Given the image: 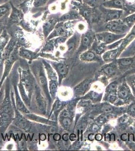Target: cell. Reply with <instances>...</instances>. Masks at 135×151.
I'll list each match as a JSON object with an SVG mask.
<instances>
[{
    "label": "cell",
    "mask_w": 135,
    "mask_h": 151,
    "mask_svg": "<svg viewBox=\"0 0 135 151\" xmlns=\"http://www.w3.org/2000/svg\"><path fill=\"white\" fill-rule=\"evenodd\" d=\"M109 101L111 102H113L115 101L116 99V96L113 95H111L109 96V98H108Z\"/></svg>",
    "instance_id": "obj_28"
},
{
    "label": "cell",
    "mask_w": 135,
    "mask_h": 151,
    "mask_svg": "<svg viewBox=\"0 0 135 151\" xmlns=\"http://www.w3.org/2000/svg\"><path fill=\"white\" fill-rule=\"evenodd\" d=\"M56 70L61 76H65L67 74L68 69L67 67L65 65L63 64H59V65H56Z\"/></svg>",
    "instance_id": "obj_9"
},
{
    "label": "cell",
    "mask_w": 135,
    "mask_h": 151,
    "mask_svg": "<svg viewBox=\"0 0 135 151\" xmlns=\"http://www.w3.org/2000/svg\"><path fill=\"white\" fill-rule=\"evenodd\" d=\"M121 139L123 141H126L128 139V134H123L121 135Z\"/></svg>",
    "instance_id": "obj_30"
},
{
    "label": "cell",
    "mask_w": 135,
    "mask_h": 151,
    "mask_svg": "<svg viewBox=\"0 0 135 151\" xmlns=\"http://www.w3.org/2000/svg\"><path fill=\"white\" fill-rule=\"evenodd\" d=\"M76 139V135L75 134H71L70 136V139L71 141H75Z\"/></svg>",
    "instance_id": "obj_37"
},
{
    "label": "cell",
    "mask_w": 135,
    "mask_h": 151,
    "mask_svg": "<svg viewBox=\"0 0 135 151\" xmlns=\"http://www.w3.org/2000/svg\"><path fill=\"white\" fill-rule=\"evenodd\" d=\"M46 0H36L35 2V5L39 6L45 3Z\"/></svg>",
    "instance_id": "obj_26"
},
{
    "label": "cell",
    "mask_w": 135,
    "mask_h": 151,
    "mask_svg": "<svg viewBox=\"0 0 135 151\" xmlns=\"http://www.w3.org/2000/svg\"><path fill=\"white\" fill-rule=\"evenodd\" d=\"M120 62H121V63L122 65H130L131 64H132L133 60L131 58H124V59L121 60Z\"/></svg>",
    "instance_id": "obj_17"
},
{
    "label": "cell",
    "mask_w": 135,
    "mask_h": 151,
    "mask_svg": "<svg viewBox=\"0 0 135 151\" xmlns=\"http://www.w3.org/2000/svg\"><path fill=\"white\" fill-rule=\"evenodd\" d=\"M61 106H62V104H61V103L60 101L56 102L55 106L56 110H58V109H60V108H61Z\"/></svg>",
    "instance_id": "obj_27"
},
{
    "label": "cell",
    "mask_w": 135,
    "mask_h": 151,
    "mask_svg": "<svg viewBox=\"0 0 135 151\" xmlns=\"http://www.w3.org/2000/svg\"><path fill=\"white\" fill-rule=\"evenodd\" d=\"M130 110H131V113H132L133 114L135 115V104L132 105L131 107Z\"/></svg>",
    "instance_id": "obj_35"
},
{
    "label": "cell",
    "mask_w": 135,
    "mask_h": 151,
    "mask_svg": "<svg viewBox=\"0 0 135 151\" xmlns=\"http://www.w3.org/2000/svg\"><path fill=\"white\" fill-rule=\"evenodd\" d=\"M45 68H46V70L48 72V77L50 78L51 80L55 81L56 79V77L55 72L53 71L51 67L48 64H45Z\"/></svg>",
    "instance_id": "obj_11"
},
{
    "label": "cell",
    "mask_w": 135,
    "mask_h": 151,
    "mask_svg": "<svg viewBox=\"0 0 135 151\" xmlns=\"http://www.w3.org/2000/svg\"><path fill=\"white\" fill-rule=\"evenodd\" d=\"M7 10V8L6 7H3L0 8V14L5 12Z\"/></svg>",
    "instance_id": "obj_36"
},
{
    "label": "cell",
    "mask_w": 135,
    "mask_h": 151,
    "mask_svg": "<svg viewBox=\"0 0 135 151\" xmlns=\"http://www.w3.org/2000/svg\"><path fill=\"white\" fill-rule=\"evenodd\" d=\"M75 47V43L73 42H71L68 44L69 50H71Z\"/></svg>",
    "instance_id": "obj_29"
},
{
    "label": "cell",
    "mask_w": 135,
    "mask_h": 151,
    "mask_svg": "<svg viewBox=\"0 0 135 151\" xmlns=\"http://www.w3.org/2000/svg\"><path fill=\"white\" fill-rule=\"evenodd\" d=\"M53 139H54L55 141H59L60 139H61V136L58 134H55L54 136H53Z\"/></svg>",
    "instance_id": "obj_32"
},
{
    "label": "cell",
    "mask_w": 135,
    "mask_h": 151,
    "mask_svg": "<svg viewBox=\"0 0 135 151\" xmlns=\"http://www.w3.org/2000/svg\"><path fill=\"white\" fill-rule=\"evenodd\" d=\"M123 36H124L123 34L120 35L111 32H104L96 35V37L100 41L106 44L113 42L115 40L120 39Z\"/></svg>",
    "instance_id": "obj_2"
},
{
    "label": "cell",
    "mask_w": 135,
    "mask_h": 151,
    "mask_svg": "<svg viewBox=\"0 0 135 151\" xmlns=\"http://www.w3.org/2000/svg\"><path fill=\"white\" fill-rule=\"evenodd\" d=\"M116 139V136H115V134H112L111 136H110V140L111 142H114Z\"/></svg>",
    "instance_id": "obj_39"
},
{
    "label": "cell",
    "mask_w": 135,
    "mask_h": 151,
    "mask_svg": "<svg viewBox=\"0 0 135 151\" xmlns=\"http://www.w3.org/2000/svg\"><path fill=\"white\" fill-rule=\"evenodd\" d=\"M91 36L89 34H85L82 36V46L83 47L85 48L89 45L90 43Z\"/></svg>",
    "instance_id": "obj_10"
},
{
    "label": "cell",
    "mask_w": 135,
    "mask_h": 151,
    "mask_svg": "<svg viewBox=\"0 0 135 151\" xmlns=\"http://www.w3.org/2000/svg\"><path fill=\"white\" fill-rule=\"evenodd\" d=\"M113 110V108L111 106L108 105H104V106L102 108V111L103 112H106V113H108V112H110L112 111Z\"/></svg>",
    "instance_id": "obj_20"
},
{
    "label": "cell",
    "mask_w": 135,
    "mask_h": 151,
    "mask_svg": "<svg viewBox=\"0 0 135 151\" xmlns=\"http://www.w3.org/2000/svg\"><path fill=\"white\" fill-rule=\"evenodd\" d=\"M11 117L9 114L2 111L0 113V127L1 129H5L10 122Z\"/></svg>",
    "instance_id": "obj_5"
},
{
    "label": "cell",
    "mask_w": 135,
    "mask_h": 151,
    "mask_svg": "<svg viewBox=\"0 0 135 151\" xmlns=\"http://www.w3.org/2000/svg\"><path fill=\"white\" fill-rule=\"evenodd\" d=\"M129 1H133V0H128Z\"/></svg>",
    "instance_id": "obj_46"
},
{
    "label": "cell",
    "mask_w": 135,
    "mask_h": 151,
    "mask_svg": "<svg viewBox=\"0 0 135 151\" xmlns=\"http://www.w3.org/2000/svg\"><path fill=\"white\" fill-rule=\"evenodd\" d=\"M105 7L110 9H118L123 8L125 6L124 0H111L106 2L104 4Z\"/></svg>",
    "instance_id": "obj_4"
},
{
    "label": "cell",
    "mask_w": 135,
    "mask_h": 151,
    "mask_svg": "<svg viewBox=\"0 0 135 151\" xmlns=\"http://www.w3.org/2000/svg\"><path fill=\"white\" fill-rule=\"evenodd\" d=\"M16 105L18 109H19L24 113H29L28 110L27 109V108H26L23 102L21 100L20 98L19 97V95L18 94V92H16Z\"/></svg>",
    "instance_id": "obj_8"
},
{
    "label": "cell",
    "mask_w": 135,
    "mask_h": 151,
    "mask_svg": "<svg viewBox=\"0 0 135 151\" xmlns=\"http://www.w3.org/2000/svg\"><path fill=\"white\" fill-rule=\"evenodd\" d=\"M16 117L15 124L16 125L22 129H25L26 127H27L28 122L22 116L18 114Z\"/></svg>",
    "instance_id": "obj_7"
},
{
    "label": "cell",
    "mask_w": 135,
    "mask_h": 151,
    "mask_svg": "<svg viewBox=\"0 0 135 151\" xmlns=\"http://www.w3.org/2000/svg\"><path fill=\"white\" fill-rule=\"evenodd\" d=\"M94 136L93 134H91L88 136V139L90 141H93L94 139Z\"/></svg>",
    "instance_id": "obj_40"
},
{
    "label": "cell",
    "mask_w": 135,
    "mask_h": 151,
    "mask_svg": "<svg viewBox=\"0 0 135 151\" xmlns=\"http://www.w3.org/2000/svg\"><path fill=\"white\" fill-rule=\"evenodd\" d=\"M36 101L37 102L38 108L40 111L45 113V107H46V102L45 101L44 98L40 94L37 95L36 97Z\"/></svg>",
    "instance_id": "obj_6"
},
{
    "label": "cell",
    "mask_w": 135,
    "mask_h": 151,
    "mask_svg": "<svg viewBox=\"0 0 135 151\" xmlns=\"http://www.w3.org/2000/svg\"><path fill=\"white\" fill-rule=\"evenodd\" d=\"M104 72L106 73V74L108 75H111L114 73L115 72V69L113 67H108L105 69H104Z\"/></svg>",
    "instance_id": "obj_21"
},
{
    "label": "cell",
    "mask_w": 135,
    "mask_h": 151,
    "mask_svg": "<svg viewBox=\"0 0 135 151\" xmlns=\"http://www.w3.org/2000/svg\"><path fill=\"white\" fill-rule=\"evenodd\" d=\"M116 87H117V85H116V83H113L109 86V89L111 90V91H114V90L116 89Z\"/></svg>",
    "instance_id": "obj_25"
},
{
    "label": "cell",
    "mask_w": 135,
    "mask_h": 151,
    "mask_svg": "<svg viewBox=\"0 0 135 151\" xmlns=\"http://www.w3.org/2000/svg\"><path fill=\"white\" fill-rule=\"evenodd\" d=\"M63 124L65 127H69L71 124L70 119H68V117L65 118L63 120Z\"/></svg>",
    "instance_id": "obj_23"
},
{
    "label": "cell",
    "mask_w": 135,
    "mask_h": 151,
    "mask_svg": "<svg viewBox=\"0 0 135 151\" xmlns=\"http://www.w3.org/2000/svg\"><path fill=\"white\" fill-rule=\"evenodd\" d=\"M123 11L118 9H108L105 11L106 20L110 21L118 20L121 15Z\"/></svg>",
    "instance_id": "obj_3"
},
{
    "label": "cell",
    "mask_w": 135,
    "mask_h": 151,
    "mask_svg": "<svg viewBox=\"0 0 135 151\" xmlns=\"http://www.w3.org/2000/svg\"><path fill=\"white\" fill-rule=\"evenodd\" d=\"M118 94L120 97L124 99L127 98V96L128 95V91L126 89L121 90L119 91Z\"/></svg>",
    "instance_id": "obj_16"
},
{
    "label": "cell",
    "mask_w": 135,
    "mask_h": 151,
    "mask_svg": "<svg viewBox=\"0 0 135 151\" xmlns=\"http://www.w3.org/2000/svg\"><path fill=\"white\" fill-rule=\"evenodd\" d=\"M131 35H135V25L132 28V31H131Z\"/></svg>",
    "instance_id": "obj_45"
},
{
    "label": "cell",
    "mask_w": 135,
    "mask_h": 151,
    "mask_svg": "<svg viewBox=\"0 0 135 151\" xmlns=\"http://www.w3.org/2000/svg\"><path fill=\"white\" fill-rule=\"evenodd\" d=\"M53 21L54 20H51L48 21V22L45 24L44 27H45V31H46V32H48V31L50 30V29H51V28L52 27V25H53Z\"/></svg>",
    "instance_id": "obj_18"
},
{
    "label": "cell",
    "mask_w": 135,
    "mask_h": 151,
    "mask_svg": "<svg viewBox=\"0 0 135 151\" xmlns=\"http://www.w3.org/2000/svg\"><path fill=\"white\" fill-rule=\"evenodd\" d=\"M86 28L85 24L83 23H79L77 25V29L79 30V31H84Z\"/></svg>",
    "instance_id": "obj_22"
},
{
    "label": "cell",
    "mask_w": 135,
    "mask_h": 151,
    "mask_svg": "<svg viewBox=\"0 0 135 151\" xmlns=\"http://www.w3.org/2000/svg\"><path fill=\"white\" fill-rule=\"evenodd\" d=\"M63 139L65 141H67L68 140V134H65L63 136Z\"/></svg>",
    "instance_id": "obj_38"
},
{
    "label": "cell",
    "mask_w": 135,
    "mask_h": 151,
    "mask_svg": "<svg viewBox=\"0 0 135 151\" xmlns=\"http://www.w3.org/2000/svg\"><path fill=\"white\" fill-rule=\"evenodd\" d=\"M98 129H99V127H98L97 125H96V124H94V125L93 126L92 130L94 131V132H96V131H98Z\"/></svg>",
    "instance_id": "obj_41"
},
{
    "label": "cell",
    "mask_w": 135,
    "mask_h": 151,
    "mask_svg": "<svg viewBox=\"0 0 135 151\" xmlns=\"http://www.w3.org/2000/svg\"><path fill=\"white\" fill-rule=\"evenodd\" d=\"M106 27L111 32L121 35L128 30L129 26L123 21L118 19L109 21Z\"/></svg>",
    "instance_id": "obj_1"
},
{
    "label": "cell",
    "mask_w": 135,
    "mask_h": 151,
    "mask_svg": "<svg viewBox=\"0 0 135 151\" xmlns=\"http://www.w3.org/2000/svg\"><path fill=\"white\" fill-rule=\"evenodd\" d=\"M105 141H110V135L109 134H106V137H105Z\"/></svg>",
    "instance_id": "obj_44"
},
{
    "label": "cell",
    "mask_w": 135,
    "mask_h": 151,
    "mask_svg": "<svg viewBox=\"0 0 135 151\" xmlns=\"http://www.w3.org/2000/svg\"><path fill=\"white\" fill-rule=\"evenodd\" d=\"M20 90L21 94V95L22 96L23 99L24 100V101L26 103V104H27L28 103V98L27 97V95H26L25 93V92H24V90L23 89V87L22 85H20Z\"/></svg>",
    "instance_id": "obj_19"
},
{
    "label": "cell",
    "mask_w": 135,
    "mask_h": 151,
    "mask_svg": "<svg viewBox=\"0 0 135 151\" xmlns=\"http://www.w3.org/2000/svg\"><path fill=\"white\" fill-rule=\"evenodd\" d=\"M62 116L64 117L65 118L69 117L70 116V114L67 111H65L63 112V113H62Z\"/></svg>",
    "instance_id": "obj_34"
},
{
    "label": "cell",
    "mask_w": 135,
    "mask_h": 151,
    "mask_svg": "<svg viewBox=\"0 0 135 151\" xmlns=\"http://www.w3.org/2000/svg\"><path fill=\"white\" fill-rule=\"evenodd\" d=\"M45 138H46V136H45V134H42L41 136H40V139H41L42 141H44V140L45 139Z\"/></svg>",
    "instance_id": "obj_42"
},
{
    "label": "cell",
    "mask_w": 135,
    "mask_h": 151,
    "mask_svg": "<svg viewBox=\"0 0 135 151\" xmlns=\"http://www.w3.org/2000/svg\"><path fill=\"white\" fill-rule=\"evenodd\" d=\"M123 22L126 24L129 25H133L135 24V13L132 14L131 15L125 18Z\"/></svg>",
    "instance_id": "obj_12"
},
{
    "label": "cell",
    "mask_w": 135,
    "mask_h": 151,
    "mask_svg": "<svg viewBox=\"0 0 135 151\" xmlns=\"http://www.w3.org/2000/svg\"><path fill=\"white\" fill-rule=\"evenodd\" d=\"M83 58L84 60H93L95 57L94 53L92 52H86L83 55Z\"/></svg>",
    "instance_id": "obj_14"
},
{
    "label": "cell",
    "mask_w": 135,
    "mask_h": 151,
    "mask_svg": "<svg viewBox=\"0 0 135 151\" xmlns=\"http://www.w3.org/2000/svg\"><path fill=\"white\" fill-rule=\"evenodd\" d=\"M56 90H57V85H56V83L53 81H51V82H50V90L51 95L53 97H54L56 95Z\"/></svg>",
    "instance_id": "obj_13"
},
{
    "label": "cell",
    "mask_w": 135,
    "mask_h": 151,
    "mask_svg": "<svg viewBox=\"0 0 135 151\" xmlns=\"http://www.w3.org/2000/svg\"><path fill=\"white\" fill-rule=\"evenodd\" d=\"M86 126H87L86 123H83V124H81L80 125V127H79V129L80 130L84 129L86 127Z\"/></svg>",
    "instance_id": "obj_33"
},
{
    "label": "cell",
    "mask_w": 135,
    "mask_h": 151,
    "mask_svg": "<svg viewBox=\"0 0 135 151\" xmlns=\"http://www.w3.org/2000/svg\"><path fill=\"white\" fill-rule=\"evenodd\" d=\"M129 139H130V141H133L134 139V135L133 134H130V136H129Z\"/></svg>",
    "instance_id": "obj_43"
},
{
    "label": "cell",
    "mask_w": 135,
    "mask_h": 151,
    "mask_svg": "<svg viewBox=\"0 0 135 151\" xmlns=\"http://www.w3.org/2000/svg\"><path fill=\"white\" fill-rule=\"evenodd\" d=\"M95 137V139L97 141H101L102 139H103V136H102L101 134H98L96 135Z\"/></svg>",
    "instance_id": "obj_31"
},
{
    "label": "cell",
    "mask_w": 135,
    "mask_h": 151,
    "mask_svg": "<svg viewBox=\"0 0 135 151\" xmlns=\"http://www.w3.org/2000/svg\"><path fill=\"white\" fill-rule=\"evenodd\" d=\"M22 55L23 57H25V58H28V59L31 58V57H32L31 54L28 52H26V51L23 52H22Z\"/></svg>",
    "instance_id": "obj_24"
},
{
    "label": "cell",
    "mask_w": 135,
    "mask_h": 151,
    "mask_svg": "<svg viewBox=\"0 0 135 151\" xmlns=\"http://www.w3.org/2000/svg\"><path fill=\"white\" fill-rule=\"evenodd\" d=\"M78 1H81V0H78Z\"/></svg>",
    "instance_id": "obj_47"
},
{
    "label": "cell",
    "mask_w": 135,
    "mask_h": 151,
    "mask_svg": "<svg viewBox=\"0 0 135 151\" xmlns=\"http://www.w3.org/2000/svg\"><path fill=\"white\" fill-rule=\"evenodd\" d=\"M39 80H40V85H42L43 87L46 88L47 87V80H46L45 76L43 75V74L40 75V77H39Z\"/></svg>",
    "instance_id": "obj_15"
}]
</instances>
